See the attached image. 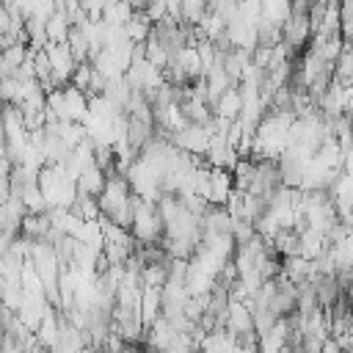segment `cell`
I'll return each instance as SVG.
<instances>
[{
    "label": "cell",
    "instance_id": "18",
    "mask_svg": "<svg viewBox=\"0 0 353 353\" xmlns=\"http://www.w3.org/2000/svg\"><path fill=\"white\" fill-rule=\"evenodd\" d=\"M165 8H168V17L182 19V0H165Z\"/></svg>",
    "mask_w": 353,
    "mask_h": 353
},
{
    "label": "cell",
    "instance_id": "12",
    "mask_svg": "<svg viewBox=\"0 0 353 353\" xmlns=\"http://www.w3.org/2000/svg\"><path fill=\"white\" fill-rule=\"evenodd\" d=\"M210 14V0H182V19L201 25L204 17Z\"/></svg>",
    "mask_w": 353,
    "mask_h": 353
},
{
    "label": "cell",
    "instance_id": "19",
    "mask_svg": "<svg viewBox=\"0 0 353 353\" xmlns=\"http://www.w3.org/2000/svg\"><path fill=\"white\" fill-rule=\"evenodd\" d=\"M323 353H345V350H342V345H339L334 336H328V339L323 342Z\"/></svg>",
    "mask_w": 353,
    "mask_h": 353
},
{
    "label": "cell",
    "instance_id": "9",
    "mask_svg": "<svg viewBox=\"0 0 353 353\" xmlns=\"http://www.w3.org/2000/svg\"><path fill=\"white\" fill-rule=\"evenodd\" d=\"M124 28H127L130 41L143 44V41H149V36H152V30H154V22L149 19V14H146V11H135V14H132V19H130Z\"/></svg>",
    "mask_w": 353,
    "mask_h": 353
},
{
    "label": "cell",
    "instance_id": "8",
    "mask_svg": "<svg viewBox=\"0 0 353 353\" xmlns=\"http://www.w3.org/2000/svg\"><path fill=\"white\" fill-rule=\"evenodd\" d=\"M105 185H108V174L94 163V165H88L80 176H77V193L80 196H99L102 190H105Z\"/></svg>",
    "mask_w": 353,
    "mask_h": 353
},
{
    "label": "cell",
    "instance_id": "23",
    "mask_svg": "<svg viewBox=\"0 0 353 353\" xmlns=\"http://www.w3.org/2000/svg\"><path fill=\"white\" fill-rule=\"evenodd\" d=\"M237 3H240V0H237Z\"/></svg>",
    "mask_w": 353,
    "mask_h": 353
},
{
    "label": "cell",
    "instance_id": "20",
    "mask_svg": "<svg viewBox=\"0 0 353 353\" xmlns=\"http://www.w3.org/2000/svg\"><path fill=\"white\" fill-rule=\"evenodd\" d=\"M80 353H99V350H97V347H94V345H85V347H83V350H80Z\"/></svg>",
    "mask_w": 353,
    "mask_h": 353
},
{
    "label": "cell",
    "instance_id": "14",
    "mask_svg": "<svg viewBox=\"0 0 353 353\" xmlns=\"http://www.w3.org/2000/svg\"><path fill=\"white\" fill-rule=\"evenodd\" d=\"M339 17H342V39L353 36V0H339Z\"/></svg>",
    "mask_w": 353,
    "mask_h": 353
},
{
    "label": "cell",
    "instance_id": "15",
    "mask_svg": "<svg viewBox=\"0 0 353 353\" xmlns=\"http://www.w3.org/2000/svg\"><path fill=\"white\" fill-rule=\"evenodd\" d=\"M146 14H149V19H152V22H160V19H165V17H168L165 0H152V3L146 6Z\"/></svg>",
    "mask_w": 353,
    "mask_h": 353
},
{
    "label": "cell",
    "instance_id": "2",
    "mask_svg": "<svg viewBox=\"0 0 353 353\" xmlns=\"http://www.w3.org/2000/svg\"><path fill=\"white\" fill-rule=\"evenodd\" d=\"M174 146H179V149H185V152H190V154H207V149H210V141H212V132L207 130V124H188L182 132H176L174 138Z\"/></svg>",
    "mask_w": 353,
    "mask_h": 353
},
{
    "label": "cell",
    "instance_id": "7",
    "mask_svg": "<svg viewBox=\"0 0 353 353\" xmlns=\"http://www.w3.org/2000/svg\"><path fill=\"white\" fill-rule=\"evenodd\" d=\"M243 105H245V99H243V88L240 85H232L229 91H223L221 94V99L215 102V108H212V113L215 116H223V119H240V113H243Z\"/></svg>",
    "mask_w": 353,
    "mask_h": 353
},
{
    "label": "cell",
    "instance_id": "5",
    "mask_svg": "<svg viewBox=\"0 0 353 353\" xmlns=\"http://www.w3.org/2000/svg\"><path fill=\"white\" fill-rule=\"evenodd\" d=\"M141 317L146 331L163 317V287H146L143 284V295H141Z\"/></svg>",
    "mask_w": 353,
    "mask_h": 353
},
{
    "label": "cell",
    "instance_id": "13",
    "mask_svg": "<svg viewBox=\"0 0 353 353\" xmlns=\"http://www.w3.org/2000/svg\"><path fill=\"white\" fill-rule=\"evenodd\" d=\"M146 61L154 63V66H160V69H165L168 61H171V52H168L154 36H149V41H146Z\"/></svg>",
    "mask_w": 353,
    "mask_h": 353
},
{
    "label": "cell",
    "instance_id": "21",
    "mask_svg": "<svg viewBox=\"0 0 353 353\" xmlns=\"http://www.w3.org/2000/svg\"><path fill=\"white\" fill-rule=\"evenodd\" d=\"M199 353H212V350H199Z\"/></svg>",
    "mask_w": 353,
    "mask_h": 353
},
{
    "label": "cell",
    "instance_id": "22",
    "mask_svg": "<svg viewBox=\"0 0 353 353\" xmlns=\"http://www.w3.org/2000/svg\"><path fill=\"white\" fill-rule=\"evenodd\" d=\"M345 353H353V350H345Z\"/></svg>",
    "mask_w": 353,
    "mask_h": 353
},
{
    "label": "cell",
    "instance_id": "1",
    "mask_svg": "<svg viewBox=\"0 0 353 353\" xmlns=\"http://www.w3.org/2000/svg\"><path fill=\"white\" fill-rule=\"evenodd\" d=\"M44 50H47L50 63H52V80H55L58 85H69V83H72V74H74V69H77V58H74L69 41H63V44L47 41Z\"/></svg>",
    "mask_w": 353,
    "mask_h": 353
},
{
    "label": "cell",
    "instance_id": "3",
    "mask_svg": "<svg viewBox=\"0 0 353 353\" xmlns=\"http://www.w3.org/2000/svg\"><path fill=\"white\" fill-rule=\"evenodd\" d=\"M226 331H232L234 336H245V334H254L256 331V323H254V312L245 301H229V309H226Z\"/></svg>",
    "mask_w": 353,
    "mask_h": 353
},
{
    "label": "cell",
    "instance_id": "11",
    "mask_svg": "<svg viewBox=\"0 0 353 353\" xmlns=\"http://www.w3.org/2000/svg\"><path fill=\"white\" fill-rule=\"evenodd\" d=\"M168 265L171 262H149L141 268V276H143V284L146 287H163L168 281Z\"/></svg>",
    "mask_w": 353,
    "mask_h": 353
},
{
    "label": "cell",
    "instance_id": "10",
    "mask_svg": "<svg viewBox=\"0 0 353 353\" xmlns=\"http://www.w3.org/2000/svg\"><path fill=\"white\" fill-rule=\"evenodd\" d=\"M132 14H135V8H132L130 0H116V3H108V6H105L102 19H105L108 25H127V22L132 19Z\"/></svg>",
    "mask_w": 353,
    "mask_h": 353
},
{
    "label": "cell",
    "instance_id": "17",
    "mask_svg": "<svg viewBox=\"0 0 353 353\" xmlns=\"http://www.w3.org/2000/svg\"><path fill=\"white\" fill-rule=\"evenodd\" d=\"M314 0H292V17H309Z\"/></svg>",
    "mask_w": 353,
    "mask_h": 353
},
{
    "label": "cell",
    "instance_id": "6",
    "mask_svg": "<svg viewBox=\"0 0 353 353\" xmlns=\"http://www.w3.org/2000/svg\"><path fill=\"white\" fill-rule=\"evenodd\" d=\"M30 52H33V47H30L28 41H17V44L6 47V50H3V58H0V72H3V77H14L17 69L30 58Z\"/></svg>",
    "mask_w": 353,
    "mask_h": 353
},
{
    "label": "cell",
    "instance_id": "4",
    "mask_svg": "<svg viewBox=\"0 0 353 353\" xmlns=\"http://www.w3.org/2000/svg\"><path fill=\"white\" fill-rule=\"evenodd\" d=\"M232 193H234V174L229 168H212L207 201L210 204H226Z\"/></svg>",
    "mask_w": 353,
    "mask_h": 353
},
{
    "label": "cell",
    "instance_id": "16",
    "mask_svg": "<svg viewBox=\"0 0 353 353\" xmlns=\"http://www.w3.org/2000/svg\"><path fill=\"white\" fill-rule=\"evenodd\" d=\"M108 3H110V0H80V6L88 11L91 19H102V11H105Z\"/></svg>",
    "mask_w": 353,
    "mask_h": 353
}]
</instances>
